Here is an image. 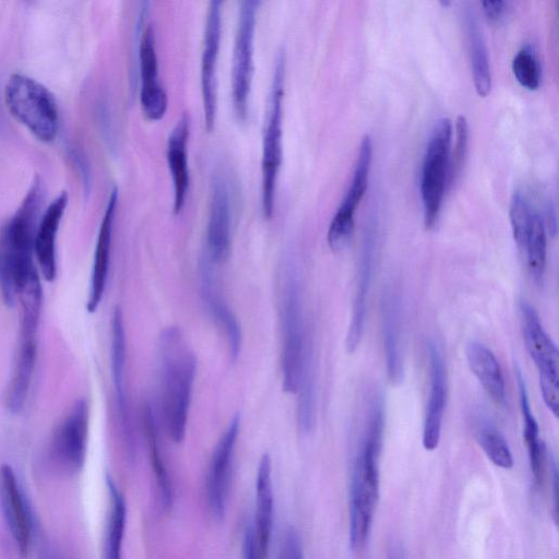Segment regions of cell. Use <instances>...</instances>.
<instances>
[{"label":"cell","instance_id":"obj_1","mask_svg":"<svg viewBox=\"0 0 559 559\" xmlns=\"http://www.w3.org/2000/svg\"><path fill=\"white\" fill-rule=\"evenodd\" d=\"M383 427V401L376 395L370 403L350 478L349 542L355 551L361 550L366 545L377 508Z\"/></svg>","mask_w":559,"mask_h":559},{"label":"cell","instance_id":"obj_2","mask_svg":"<svg viewBox=\"0 0 559 559\" xmlns=\"http://www.w3.org/2000/svg\"><path fill=\"white\" fill-rule=\"evenodd\" d=\"M195 368L194 353L181 330L164 329L158 338L160 406L166 432L176 443L186 436Z\"/></svg>","mask_w":559,"mask_h":559},{"label":"cell","instance_id":"obj_3","mask_svg":"<svg viewBox=\"0 0 559 559\" xmlns=\"http://www.w3.org/2000/svg\"><path fill=\"white\" fill-rule=\"evenodd\" d=\"M41 197V185L36 179L16 212L0 230V290L8 306L15 302L27 280L38 273L34 239Z\"/></svg>","mask_w":559,"mask_h":559},{"label":"cell","instance_id":"obj_4","mask_svg":"<svg viewBox=\"0 0 559 559\" xmlns=\"http://www.w3.org/2000/svg\"><path fill=\"white\" fill-rule=\"evenodd\" d=\"M283 389L297 393L302 378L313 371L312 350L306 335L297 273L287 266L280 294Z\"/></svg>","mask_w":559,"mask_h":559},{"label":"cell","instance_id":"obj_5","mask_svg":"<svg viewBox=\"0 0 559 559\" xmlns=\"http://www.w3.org/2000/svg\"><path fill=\"white\" fill-rule=\"evenodd\" d=\"M285 57L278 51L269 94L266 119L262 138L261 203L263 216L270 219L274 212L276 183L283 160V98Z\"/></svg>","mask_w":559,"mask_h":559},{"label":"cell","instance_id":"obj_6","mask_svg":"<svg viewBox=\"0 0 559 559\" xmlns=\"http://www.w3.org/2000/svg\"><path fill=\"white\" fill-rule=\"evenodd\" d=\"M4 102L11 115L45 143L59 130V111L52 94L36 80L12 74L4 86Z\"/></svg>","mask_w":559,"mask_h":559},{"label":"cell","instance_id":"obj_7","mask_svg":"<svg viewBox=\"0 0 559 559\" xmlns=\"http://www.w3.org/2000/svg\"><path fill=\"white\" fill-rule=\"evenodd\" d=\"M451 139V120L443 117L431 130L421 168L420 194L427 229L436 225L442 206L449 180Z\"/></svg>","mask_w":559,"mask_h":559},{"label":"cell","instance_id":"obj_8","mask_svg":"<svg viewBox=\"0 0 559 559\" xmlns=\"http://www.w3.org/2000/svg\"><path fill=\"white\" fill-rule=\"evenodd\" d=\"M526 349L539 374L543 400L555 417L559 414V352L544 330L536 310L527 301L520 304Z\"/></svg>","mask_w":559,"mask_h":559},{"label":"cell","instance_id":"obj_9","mask_svg":"<svg viewBox=\"0 0 559 559\" xmlns=\"http://www.w3.org/2000/svg\"><path fill=\"white\" fill-rule=\"evenodd\" d=\"M259 5L260 2L255 0L239 2L231 67V97L235 115L239 121H245L248 116L253 75L255 13Z\"/></svg>","mask_w":559,"mask_h":559},{"label":"cell","instance_id":"obj_10","mask_svg":"<svg viewBox=\"0 0 559 559\" xmlns=\"http://www.w3.org/2000/svg\"><path fill=\"white\" fill-rule=\"evenodd\" d=\"M234 188L228 176L216 170L210 185L205 259L213 265L224 263L231 250Z\"/></svg>","mask_w":559,"mask_h":559},{"label":"cell","instance_id":"obj_11","mask_svg":"<svg viewBox=\"0 0 559 559\" xmlns=\"http://www.w3.org/2000/svg\"><path fill=\"white\" fill-rule=\"evenodd\" d=\"M88 435V404L84 399L75 401L56 428L49 455L61 471L79 472L85 462Z\"/></svg>","mask_w":559,"mask_h":559},{"label":"cell","instance_id":"obj_12","mask_svg":"<svg viewBox=\"0 0 559 559\" xmlns=\"http://www.w3.org/2000/svg\"><path fill=\"white\" fill-rule=\"evenodd\" d=\"M372 160V142L368 134L360 141L353 179L342 203L333 216L328 229V243L333 251L342 250L354 230V215L364 197Z\"/></svg>","mask_w":559,"mask_h":559},{"label":"cell","instance_id":"obj_13","mask_svg":"<svg viewBox=\"0 0 559 559\" xmlns=\"http://www.w3.org/2000/svg\"><path fill=\"white\" fill-rule=\"evenodd\" d=\"M222 34V2L212 0L207 7L201 56V94L204 124L209 132L215 126L217 108V61Z\"/></svg>","mask_w":559,"mask_h":559},{"label":"cell","instance_id":"obj_14","mask_svg":"<svg viewBox=\"0 0 559 559\" xmlns=\"http://www.w3.org/2000/svg\"><path fill=\"white\" fill-rule=\"evenodd\" d=\"M138 59L142 111L147 119L158 120L167 110L168 97L159 81L154 29L144 20L141 24Z\"/></svg>","mask_w":559,"mask_h":559},{"label":"cell","instance_id":"obj_15","mask_svg":"<svg viewBox=\"0 0 559 559\" xmlns=\"http://www.w3.org/2000/svg\"><path fill=\"white\" fill-rule=\"evenodd\" d=\"M239 426L240 419L239 416L236 415L218 440L209 465L206 496L211 514L216 520H222L226 512L233 459Z\"/></svg>","mask_w":559,"mask_h":559},{"label":"cell","instance_id":"obj_16","mask_svg":"<svg viewBox=\"0 0 559 559\" xmlns=\"http://www.w3.org/2000/svg\"><path fill=\"white\" fill-rule=\"evenodd\" d=\"M20 341L5 404L13 414L20 413L27 400L37 356L39 318L21 317Z\"/></svg>","mask_w":559,"mask_h":559},{"label":"cell","instance_id":"obj_17","mask_svg":"<svg viewBox=\"0 0 559 559\" xmlns=\"http://www.w3.org/2000/svg\"><path fill=\"white\" fill-rule=\"evenodd\" d=\"M0 509L21 556H26L32 539V520L16 475L10 465L0 467Z\"/></svg>","mask_w":559,"mask_h":559},{"label":"cell","instance_id":"obj_18","mask_svg":"<svg viewBox=\"0 0 559 559\" xmlns=\"http://www.w3.org/2000/svg\"><path fill=\"white\" fill-rule=\"evenodd\" d=\"M428 358L430 388L424 418L423 445L427 451H433L438 448L441 438L448 388L443 358L439 346L433 341L428 344Z\"/></svg>","mask_w":559,"mask_h":559},{"label":"cell","instance_id":"obj_19","mask_svg":"<svg viewBox=\"0 0 559 559\" xmlns=\"http://www.w3.org/2000/svg\"><path fill=\"white\" fill-rule=\"evenodd\" d=\"M67 204L68 194L62 191L45 209L35 231V259L41 275L48 282H53L57 276L56 242Z\"/></svg>","mask_w":559,"mask_h":559},{"label":"cell","instance_id":"obj_20","mask_svg":"<svg viewBox=\"0 0 559 559\" xmlns=\"http://www.w3.org/2000/svg\"><path fill=\"white\" fill-rule=\"evenodd\" d=\"M117 204L118 189L114 188L109 194L97 235L91 275L90 295L86 305L88 312L96 311L106 288Z\"/></svg>","mask_w":559,"mask_h":559},{"label":"cell","instance_id":"obj_21","mask_svg":"<svg viewBox=\"0 0 559 559\" xmlns=\"http://www.w3.org/2000/svg\"><path fill=\"white\" fill-rule=\"evenodd\" d=\"M374 260V237L370 230L366 234L357 270L356 285L352 306L350 323L345 340L347 353H354L360 344L366 322L367 300L372 278Z\"/></svg>","mask_w":559,"mask_h":559},{"label":"cell","instance_id":"obj_22","mask_svg":"<svg viewBox=\"0 0 559 559\" xmlns=\"http://www.w3.org/2000/svg\"><path fill=\"white\" fill-rule=\"evenodd\" d=\"M401 320L400 296L393 288L388 287L381 299V326L386 374L392 384H399L404 374Z\"/></svg>","mask_w":559,"mask_h":559},{"label":"cell","instance_id":"obj_23","mask_svg":"<svg viewBox=\"0 0 559 559\" xmlns=\"http://www.w3.org/2000/svg\"><path fill=\"white\" fill-rule=\"evenodd\" d=\"M190 123L187 115H182L171 130L167 141V164L174 185V206L176 215L180 214L189 191L190 174L188 166V141Z\"/></svg>","mask_w":559,"mask_h":559},{"label":"cell","instance_id":"obj_24","mask_svg":"<svg viewBox=\"0 0 559 559\" xmlns=\"http://www.w3.org/2000/svg\"><path fill=\"white\" fill-rule=\"evenodd\" d=\"M273 485H272V461L267 453H264L259 462L255 477V510L253 531L259 550L265 558L273 525Z\"/></svg>","mask_w":559,"mask_h":559},{"label":"cell","instance_id":"obj_25","mask_svg":"<svg viewBox=\"0 0 559 559\" xmlns=\"http://www.w3.org/2000/svg\"><path fill=\"white\" fill-rule=\"evenodd\" d=\"M465 355L472 372L486 393L495 403L504 404V379L493 353L483 343L472 341L466 345Z\"/></svg>","mask_w":559,"mask_h":559},{"label":"cell","instance_id":"obj_26","mask_svg":"<svg viewBox=\"0 0 559 559\" xmlns=\"http://www.w3.org/2000/svg\"><path fill=\"white\" fill-rule=\"evenodd\" d=\"M201 271L204 300L214 320L217 322L218 326L224 330L228 342L230 358L236 360L241 347L240 325L233 311L217 294L216 288L213 287L212 264L205 259L202 262Z\"/></svg>","mask_w":559,"mask_h":559},{"label":"cell","instance_id":"obj_27","mask_svg":"<svg viewBox=\"0 0 559 559\" xmlns=\"http://www.w3.org/2000/svg\"><path fill=\"white\" fill-rule=\"evenodd\" d=\"M515 371L520 407L524 423L523 436L527 447L530 467L534 478V484L539 488L544 479L545 449L539 439V428L531 408L524 377L521 369L516 368Z\"/></svg>","mask_w":559,"mask_h":559},{"label":"cell","instance_id":"obj_28","mask_svg":"<svg viewBox=\"0 0 559 559\" xmlns=\"http://www.w3.org/2000/svg\"><path fill=\"white\" fill-rule=\"evenodd\" d=\"M464 22L474 86L479 96L486 97L491 90V72L485 38L472 10H465Z\"/></svg>","mask_w":559,"mask_h":559},{"label":"cell","instance_id":"obj_29","mask_svg":"<svg viewBox=\"0 0 559 559\" xmlns=\"http://www.w3.org/2000/svg\"><path fill=\"white\" fill-rule=\"evenodd\" d=\"M109 510L105 526L102 559H122V543L126 528V501L112 478L106 476Z\"/></svg>","mask_w":559,"mask_h":559},{"label":"cell","instance_id":"obj_30","mask_svg":"<svg viewBox=\"0 0 559 559\" xmlns=\"http://www.w3.org/2000/svg\"><path fill=\"white\" fill-rule=\"evenodd\" d=\"M126 368V334L123 317L119 307H116L111 320V370L116 391L117 404L123 421L126 433L130 436V427L124 393Z\"/></svg>","mask_w":559,"mask_h":559},{"label":"cell","instance_id":"obj_31","mask_svg":"<svg viewBox=\"0 0 559 559\" xmlns=\"http://www.w3.org/2000/svg\"><path fill=\"white\" fill-rule=\"evenodd\" d=\"M143 424L147 439L150 460L159 491L160 503L163 509L168 511L174 503V488L160 454L155 418L150 405H146L143 411Z\"/></svg>","mask_w":559,"mask_h":559},{"label":"cell","instance_id":"obj_32","mask_svg":"<svg viewBox=\"0 0 559 559\" xmlns=\"http://www.w3.org/2000/svg\"><path fill=\"white\" fill-rule=\"evenodd\" d=\"M547 252V236L545 221L542 215L534 209L526 237L523 253L526 258L527 269L537 284L543 282Z\"/></svg>","mask_w":559,"mask_h":559},{"label":"cell","instance_id":"obj_33","mask_svg":"<svg viewBox=\"0 0 559 559\" xmlns=\"http://www.w3.org/2000/svg\"><path fill=\"white\" fill-rule=\"evenodd\" d=\"M475 438L486 456L498 467L510 469L513 456L500 430L487 419H480L475 427Z\"/></svg>","mask_w":559,"mask_h":559},{"label":"cell","instance_id":"obj_34","mask_svg":"<svg viewBox=\"0 0 559 559\" xmlns=\"http://www.w3.org/2000/svg\"><path fill=\"white\" fill-rule=\"evenodd\" d=\"M533 211L526 195L515 190L511 197L509 214L513 238L521 252L525 246Z\"/></svg>","mask_w":559,"mask_h":559},{"label":"cell","instance_id":"obj_35","mask_svg":"<svg viewBox=\"0 0 559 559\" xmlns=\"http://www.w3.org/2000/svg\"><path fill=\"white\" fill-rule=\"evenodd\" d=\"M512 71L516 81L530 91L537 90L540 83V67L535 51L523 46L514 56Z\"/></svg>","mask_w":559,"mask_h":559},{"label":"cell","instance_id":"obj_36","mask_svg":"<svg viewBox=\"0 0 559 559\" xmlns=\"http://www.w3.org/2000/svg\"><path fill=\"white\" fill-rule=\"evenodd\" d=\"M468 126L464 116H459L455 121V144L452 158H450L449 181L452 182L459 176L467 151Z\"/></svg>","mask_w":559,"mask_h":559},{"label":"cell","instance_id":"obj_37","mask_svg":"<svg viewBox=\"0 0 559 559\" xmlns=\"http://www.w3.org/2000/svg\"><path fill=\"white\" fill-rule=\"evenodd\" d=\"M278 559H304L301 540L294 527H289L285 532Z\"/></svg>","mask_w":559,"mask_h":559},{"label":"cell","instance_id":"obj_38","mask_svg":"<svg viewBox=\"0 0 559 559\" xmlns=\"http://www.w3.org/2000/svg\"><path fill=\"white\" fill-rule=\"evenodd\" d=\"M243 559H264L259 550L252 524L245 532L242 540Z\"/></svg>","mask_w":559,"mask_h":559},{"label":"cell","instance_id":"obj_39","mask_svg":"<svg viewBox=\"0 0 559 559\" xmlns=\"http://www.w3.org/2000/svg\"><path fill=\"white\" fill-rule=\"evenodd\" d=\"M483 11L491 22H497L504 15L508 3L506 1H483Z\"/></svg>","mask_w":559,"mask_h":559},{"label":"cell","instance_id":"obj_40","mask_svg":"<svg viewBox=\"0 0 559 559\" xmlns=\"http://www.w3.org/2000/svg\"><path fill=\"white\" fill-rule=\"evenodd\" d=\"M46 559H67L62 554L56 549H48Z\"/></svg>","mask_w":559,"mask_h":559},{"label":"cell","instance_id":"obj_41","mask_svg":"<svg viewBox=\"0 0 559 559\" xmlns=\"http://www.w3.org/2000/svg\"><path fill=\"white\" fill-rule=\"evenodd\" d=\"M391 559H403L400 549L392 550Z\"/></svg>","mask_w":559,"mask_h":559}]
</instances>
